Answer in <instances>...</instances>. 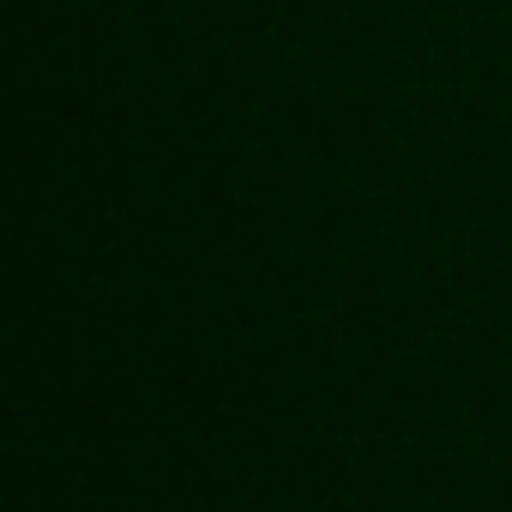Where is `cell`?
Segmentation results:
<instances>
[]
</instances>
